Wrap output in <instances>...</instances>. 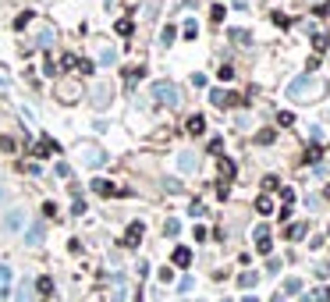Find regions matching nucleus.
Here are the masks:
<instances>
[{
	"instance_id": "nucleus-1",
	"label": "nucleus",
	"mask_w": 330,
	"mask_h": 302,
	"mask_svg": "<svg viewBox=\"0 0 330 302\" xmlns=\"http://www.w3.org/2000/svg\"><path fill=\"white\" fill-rule=\"evenodd\" d=\"M326 93V86L319 82V79H312V75H298V79L287 86V96L291 100H298V103H309V100H319Z\"/></svg>"
},
{
	"instance_id": "nucleus-2",
	"label": "nucleus",
	"mask_w": 330,
	"mask_h": 302,
	"mask_svg": "<svg viewBox=\"0 0 330 302\" xmlns=\"http://www.w3.org/2000/svg\"><path fill=\"white\" fill-rule=\"evenodd\" d=\"M153 96H156L160 103H167V107H181V93H178V86H171V82H153Z\"/></svg>"
},
{
	"instance_id": "nucleus-3",
	"label": "nucleus",
	"mask_w": 330,
	"mask_h": 302,
	"mask_svg": "<svg viewBox=\"0 0 330 302\" xmlns=\"http://www.w3.org/2000/svg\"><path fill=\"white\" fill-rule=\"evenodd\" d=\"M78 96H82V86H78V82H71V79H68V82H61V86H57V100H61V103H75Z\"/></svg>"
},
{
	"instance_id": "nucleus-4",
	"label": "nucleus",
	"mask_w": 330,
	"mask_h": 302,
	"mask_svg": "<svg viewBox=\"0 0 330 302\" xmlns=\"http://www.w3.org/2000/svg\"><path fill=\"white\" fill-rule=\"evenodd\" d=\"M93 107L96 110H107L110 107V82H96L93 86Z\"/></svg>"
},
{
	"instance_id": "nucleus-5",
	"label": "nucleus",
	"mask_w": 330,
	"mask_h": 302,
	"mask_svg": "<svg viewBox=\"0 0 330 302\" xmlns=\"http://www.w3.org/2000/svg\"><path fill=\"white\" fill-rule=\"evenodd\" d=\"M22 224H25V210H11V213L4 217V231H8V235H18Z\"/></svg>"
},
{
	"instance_id": "nucleus-6",
	"label": "nucleus",
	"mask_w": 330,
	"mask_h": 302,
	"mask_svg": "<svg viewBox=\"0 0 330 302\" xmlns=\"http://www.w3.org/2000/svg\"><path fill=\"white\" fill-rule=\"evenodd\" d=\"M139 242H142V224H139V220H132V224H128V231H125V245H128V249H135Z\"/></svg>"
},
{
	"instance_id": "nucleus-7",
	"label": "nucleus",
	"mask_w": 330,
	"mask_h": 302,
	"mask_svg": "<svg viewBox=\"0 0 330 302\" xmlns=\"http://www.w3.org/2000/svg\"><path fill=\"white\" fill-rule=\"evenodd\" d=\"M270 245H273V238H270V228L263 224V228H256V249L266 256V252H270Z\"/></svg>"
},
{
	"instance_id": "nucleus-8",
	"label": "nucleus",
	"mask_w": 330,
	"mask_h": 302,
	"mask_svg": "<svg viewBox=\"0 0 330 302\" xmlns=\"http://www.w3.org/2000/svg\"><path fill=\"white\" fill-rule=\"evenodd\" d=\"M93 192L96 196H117V185H110L107 178H93Z\"/></svg>"
},
{
	"instance_id": "nucleus-9",
	"label": "nucleus",
	"mask_w": 330,
	"mask_h": 302,
	"mask_svg": "<svg viewBox=\"0 0 330 302\" xmlns=\"http://www.w3.org/2000/svg\"><path fill=\"white\" fill-rule=\"evenodd\" d=\"M15 302H36V288H32V281H25V284L15 288Z\"/></svg>"
},
{
	"instance_id": "nucleus-10",
	"label": "nucleus",
	"mask_w": 330,
	"mask_h": 302,
	"mask_svg": "<svg viewBox=\"0 0 330 302\" xmlns=\"http://www.w3.org/2000/svg\"><path fill=\"white\" fill-rule=\"evenodd\" d=\"M171 259H174V267H188V263H192V249H185V245H178L174 252H171Z\"/></svg>"
},
{
	"instance_id": "nucleus-11",
	"label": "nucleus",
	"mask_w": 330,
	"mask_h": 302,
	"mask_svg": "<svg viewBox=\"0 0 330 302\" xmlns=\"http://www.w3.org/2000/svg\"><path fill=\"white\" fill-rule=\"evenodd\" d=\"M43 238H47V231H43V224H32L29 228V235H25V242L36 249V245H43Z\"/></svg>"
},
{
	"instance_id": "nucleus-12",
	"label": "nucleus",
	"mask_w": 330,
	"mask_h": 302,
	"mask_svg": "<svg viewBox=\"0 0 330 302\" xmlns=\"http://www.w3.org/2000/svg\"><path fill=\"white\" fill-rule=\"evenodd\" d=\"M82 160H86V167H100V164L107 160V153H103V149H86Z\"/></svg>"
},
{
	"instance_id": "nucleus-13",
	"label": "nucleus",
	"mask_w": 330,
	"mask_h": 302,
	"mask_svg": "<svg viewBox=\"0 0 330 302\" xmlns=\"http://www.w3.org/2000/svg\"><path fill=\"white\" fill-rule=\"evenodd\" d=\"M210 103H213V107H231V103H234V93L213 89V93H210Z\"/></svg>"
},
{
	"instance_id": "nucleus-14",
	"label": "nucleus",
	"mask_w": 330,
	"mask_h": 302,
	"mask_svg": "<svg viewBox=\"0 0 330 302\" xmlns=\"http://www.w3.org/2000/svg\"><path fill=\"white\" fill-rule=\"evenodd\" d=\"M178 167H181V171H195V167H199V157L192 153V149H185V153L178 157Z\"/></svg>"
},
{
	"instance_id": "nucleus-15",
	"label": "nucleus",
	"mask_w": 330,
	"mask_h": 302,
	"mask_svg": "<svg viewBox=\"0 0 330 302\" xmlns=\"http://www.w3.org/2000/svg\"><path fill=\"white\" fill-rule=\"evenodd\" d=\"M309 235V224H291V228H287V238H291V242H302Z\"/></svg>"
},
{
	"instance_id": "nucleus-16",
	"label": "nucleus",
	"mask_w": 330,
	"mask_h": 302,
	"mask_svg": "<svg viewBox=\"0 0 330 302\" xmlns=\"http://www.w3.org/2000/svg\"><path fill=\"white\" fill-rule=\"evenodd\" d=\"M96 61H100L103 68H110V64L117 61V54H114V47H100V57H96Z\"/></svg>"
},
{
	"instance_id": "nucleus-17",
	"label": "nucleus",
	"mask_w": 330,
	"mask_h": 302,
	"mask_svg": "<svg viewBox=\"0 0 330 302\" xmlns=\"http://www.w3.org/2000/svg\"><path fill=\"white\" fill-rule=\"evenodd\" d=\"M188 132H192V135H202V132H206V118H199V114L188 118Z\"/></svg>"
},
{
	"instance_id": "nucleus-18",
	"label": "nucleus",
	"mask_w": 330,
	"mask_h": 302,
	"mask_svg": "<svg viewBox=\"0 0 330 302\" xmlns=\"http://www.w3.org/2000/svg\"><path fill=\"white\" fill-rule=\"evenodd\" d=\"M256 210H259L263 217H266V213H273V199H270V196H259V199H256Z\"/></svg>"
},
{
	"instance_id": "nucleus-19",
	"label": "nucleus",
	"mask_w": 330,
	"mask_h": 302,
	"mask_svg": "<svg viewBox=\"0 0 330 302\" xmlns=\"http://www.w3.org/2000/svg\"><path fill=\"white\" fill-rule=\"evenodd\" d=\"M32 288H36L39 295H50V291H54V281H50V277H39V281H36Z\"/></svg>"
},
{
	"instance_id": "nucleus-20",
	"label": "nucleus",
	"mask_w": 330,
	"mask_h": 302,
	"mask_svg": "<svg viewBox=\"0 0 330 302\" xmlns=\"http://www.w3.org/2000/svg\"><path fill=\"white\" fill-rule=\"evenodd\" d=\"M298 291H302V281L298 277H287L284 281V295H298Z\"/></svg>"
},
{
	"instance_id": "nucleus-21",
	"label": "nucleus",
	"mask_w": 330,
	"mask_h": 302,
	"mask_svg": "<svg viewBox=\"0 0 330 302\" xmlns=\"http://www.w3.org/2000/svg\"><path fill=\"white\" fill-rule=\"evenodd\" d=\"M256 281H259V274H256V270H252V274H241V277H238V284H241V288H256Z\"/></svg>"
},
{
	"instance_id": "nucleus-22",
	"label": "nucleus",
	"mask_w": 330,
	"mask_h": 302,
	"mask_svg": "<svg viewBox=\"0 0 330 302\" xmlns=\"http://www.w3.org/2000/svg\"><path fill=\"white\" fill-rule=\"evenodd\" d=\"M132 32H135V25H132L128 18H121V22H117V36H132Z\"/></svg>"
},
{
	"instance_id": "nucleus-23",
	"label": "nucleus",
	"mask_w": 330,
	"mask_h": 302,
	"mask_svg": "<svg viewBox=\"0 0 330 302\" xmlns=\"http://www.w3.org/2000/svg\"><path fill=\"white\" fill-rule=\"evenodd\" d=\"M54 43V29H43L39 32V47H50Z\"/></svg>"
},
{
	"instance_id": "nucleus-24",
	"label": "nucleus",
	"mask_w": 330,
	"mask_h": 302,
	"mask_svg": "<svg viewBox=\"0 0 330 302\" xmlns=\"http://www.w3.org/2000/svg\"><path fill=\"white\" fill-rule=\"evenodd\" d=\"M277 125H284V128H287V125H295V114H287V110H280V114H277Z\"/></svg>"
},
{
	"instance_id": "nucleus-25",
	"label": "nucleus",
	"mask_w": 330,
	"mask_h": 302,
	"mask_svg": "<svg viewBox=\"0 0 330 302\" xmlns=\"http://www.w3.org/2000/svg\"><path fill=\"white\" fill-rule=\"evenodd\" d=\"M195 36H199V25L195 22H185V40H195Z\"/></svg>"
},
{
	"instance_id": "nucleus-26",
	"label": "nucleus",
	"mask_w": 330,
	"mask_h": 302,
	"mask_svg": "<svg viewBox=\"0 0 330 302\" xmlns=\"http://www.w3.org/2000/svg\"><path fill=\"white\" fill-rule=\"evenodd\" d=\"M220 174H224V178H234V164H231V160H220Z\"/></svg>"
},
{
	"instance_id": "nucleus-27",
	"label": "nucleus",
	"mask_w": 330,
	"mask_h": 302,
	"mask_svg": "<svg viewBox=\"0 0 330 302\" xmlns=\"http://www.w3.org/2000/svg\"><path fill=\"white\" fill-rule=\"evenodd\" d=\"M178 231H181V224H178V220H167V228H163V235H171V238H174Z\"/></svg>"
},
{
	"instance_id": "nucleus-28",
	"label": "nucleus",
	"mask_w": 330,
	"mask_h": 302,
	"mask_svg": "<svg viewBox=\"0 0 330 302\" xmlns=\"http://www.w3.org/2000/svg\"><path fill=\"white\" fill-rule=\"evenodd\" d=\"M160 43H163V47H171V43H174V29H163V36H160Z\"/></svg>"
},
{
	"instance_id": "nucleus-29",
	"label": "nucleus",
	"mask_w": 330,
	"mask_h": 302,
	"mask_svg": "<svg viewBox=\"0 0 330 302\" xmlns=\"http://www.w3.org/2000/svg\"><path fill=\"white\" fill-rule=\"evenodd\" d=\"M231 40H234V43H249V32H241V29H234V32H231Z\"/></svg>"
},
{
	"instance_id": "nucleus-30",
	"label": "nucleus",
	"mask_w": 330,
	"mask_h": 302,
	"mask_svg": "<svg viewBox=\"0 0 330 302\" xmlns=\"http://www.w3.org/2000/svg\"><path fill=\"white\" fill-rule=\"evenodd\" d=\"M11 281V267H8V263H0V284H8Z\"/></svg>"
},
{
	"instance_id": "nucleus-31",
	"label": "nucleus",
	"mask_w": 330,
	"mask_h": 302,
	"mask_svg": "<svg viewBox=\"0 0 330 302\" xmlns=\"http://www.w3.org/2000/svg\"><path fill=\"white\" fill-rule=\"evenodd\" d=\"M220 79H224V82H227V79H234V68H231V64H224V68H220Z\"/></svg>"
},
{
	"instance_id": "nucleus-32",
	"label": "nucleus",
	"mask_w": 330,
	"mask_h": 302,
	"mask_svg": "<svg viewBox=\"0 0 330 302\" xmlns=\"http://www.w3.org/2000/svg\"><path fill=\"white\" fill-rule=\"evenodd\" d=\"M256 142H263V146H266V142H273V132H259V135H256Z\"/></svg>"
},
{
	"instance_id": "nucleus-33",
	"label": "nucleus",
	"mask_w": 330,
	"mask_h": 302,
	"mask_svg": "<svg viewBox=\"0 0 330 302\" xmlns=\"http://www.w3.org/2000/svg\"><path fill=\"white\" fill-rule=\"evenodd\" d=\"M4 196H8V192H4V181H0V203H4Z\"/></svg>"
},
{
	"instance_id": "nucleus-34",
	"label": "nucleus",
	"mask_w": 330,
	"mask_h": 302,
	"mask_svg": "<svg viewBox=\"0 0 330 302\" xmlns=\"http://www.w3.org/2000/svg\"><path fill=\"white\" fill-rule=\"evenodd\" d=\"M245 302H256V295H249V298H245Z\"/></svg>"
},
{
	"instance_id": "nucleus-35",
	"label": "nucleus",
	"mask_w": 330,
	"mask_h": 302,
	"mask_svg": "<svg viewBox=\"0 0 330 302\" xmlns=\"http://www.w3.org/2000/svg\"><path fill=\"white\" fill-rule=\"evenodd\" d=\"M220 302H227V298H220Z\"/></svg>"
}]
</instances>
